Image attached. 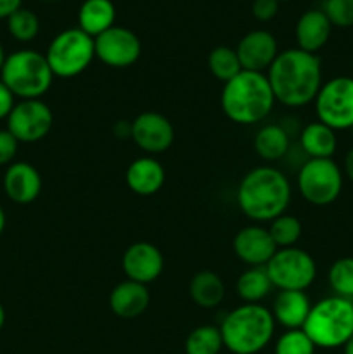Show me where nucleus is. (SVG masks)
I'll return each instance as SVG.
<instances>
[{
    "instance_id": "9d476101",
    "label": "nucleus",
    "mask_w": 353,
    "mask_h": 354,
    "mask_svg": "<svg viewBox=\"0 0 353 354\" xmlns=\"http://www.w3.org/2000/svg\"><path fill=\"white\" fill-rule=\"evenodd\" d=\"M315 113L320 123L338 130L353 128V76H336L322 83L315 97Z\"/></svg>"
},
{
    "instance_id": "f3484780",
    "label": "nucleus",
    "mask_w": 353,
    "mask_h": 354,
    "mask_svg": "<svg viewBox=\"0 0 353 354\" xmlns=\"http://www.w3.org/2000/svg\"><path fill=\"white\" fill-rule=\"evenodd\" d=\"M6 196L16 204H30L40 196L42 176L30 162H12L3 175Z\"/></svg>"
},
{
    "instance_id": "cd10ccee",
    "label": "nucleus",
    "mask_w": 353,
    "mask_h": 354,
    "mask_svg": "<svg viewBox=\"0 0 353 354\" xmlns=\"http://www.w3.org/2000/svg\"><path fill=\"white\" fill-rule=\"evenodd\" d=\"M208 68H210L211 75L218 80V82H230L234 76H237L242 71L241 61L237 57L235 48L225 47H215L208 55Z\"/></svg>"
},
{
    "instance_id": "f8f14e48",
    "label": "nucleus",
    "mask_w": 353,
    "mask_h": 354,
    "mask_svg": "<svg viewBox=\"0 0 353 354\" xmlns=\"http://www.w3.org/2000/svg\"><path fill=\"white\" fill-rule=\"evenodd\" d=\"M96 57L102 64L114 69H125L134 66L142 54V44L137 35L125 26L109 28L93 38Z\"/></svg>"
},
{
    "instance_id": "6e6552de",
    "label": "nucleus",
    "mask_w": 353,
    "mask_h": 354,
    "mask_svg": "<svg viewBox=\"0 0 353 354\" xmlns=\"http://www.w3.org/2000/svg\"><path fill=\"white\" fill-rule=\"evenodd\" d=\"M272 286L279 290H307L317 279L315 259L300 248L277 249L265 266Z\"/></svg>"
},
{
    "instance_id": "393cba45",
    "label": "nucleus",
    "mask_w": 353,
    "mask_h": 354,
    "mask_svg": "<svg viewBox=\"0 0 353 354\" xmlns=\"http://www.w3.org/2000/svg\"><path fill=\"white\" fill-rule=\"evenodd\" d=\"M253 147L265 161H279L289 151V135L280 124H265L256 131Z\"/></svg>"
},
{
    "instance_id": "37998d69",
    "label": "nucleus",
    "mask_w": 353,
    "mask_h": 354,
    "mask_svg": "<svg viewBox=\"0 0 353 354\" xmlns=\"http://www.w3.org/2000/svg\"><path fill=\"white\" fill-rule=\"evenodd\" d=\"M3 324H6V310H3V306L0 304V330H2Z\"/></svg>"
},
{
    "instance_id": "a19ab883",
    "label": "nucleus",
    "mask_w": 353,
    "mask_h": 354,
    "mask_svg": "<svg viewBox=\"0 0 353 354\" xmlns=\"http://www.w3.org/2000/svg\"><path fill=\"white\" fill-rule=\"evenodd\" d=\"M343 348H345V354H353V335L348 339V342Z\"/></svg>"
},
{
    "instance_id": "dca6fc26",
    "label": "nucleus",
    "mask_w": 353,
    "mask_h": 354,
    "mask_svg": "<svg viewBox=\"0 0 353 354\" xmlns=\"http://www.w3.org/2000/svg\"><path fill=\"white\" fill-rule=\"evenodd\" d=\"M232 245L235 256L248 266H266L277 251L269 230L260 225H248L241 228L235 234Z\"/></svg>"
},
{
    "instance_id": "9b49d317",
    "label": "nucleus",
    "mask_w": 353,
    "mask_h": 354,
    "mask_svg": "<svg viewBox=\"0 0 353 354\" xmlns=\"http://www.w3.org/2000/svg\"><path fill=\"white\" fill-rule=\"evenodd\" d=\"M54 124L52 109L42 99L21 100L7 118V130L17 142L35 144L51 133Z\"/></svg>"
},
{
    "instance_id": "79ce46f5",
    "label": "nucleus",
    "mask_w": 353,
    "mask_h": 354,
    "mask_svg": "<svg viewBox=\"0 0 353 354\" xmlns=\"http://www.w3.org/2000/svg\"><path fill=\"white\" fill-rule=\"evenodd\" d=\"M6 59H7V55H6V50H3L2 44H0V71H2V68H3V62H6Z\"/></svg>"
},
{
    "instance_id": "412c9836",
    "label": "nucleus",
    "mask_w": 353,
    "mask_h": 354,
    "mask_svg": "<svg viewBox=\"0 0 353 354\" xmlns=\"http://www.w3.org/2000/svg\"><path fill=\"white\" fill-rule=\"evenodd\" d=\"M310 310V299L303 290H279L270 311L273 320L286 330H298L303 328Z\"/></svg>"
},
{
    "instance_id": "e433bc0d",
    "label": "nucleus",
    "mask_w": 353,
    "mask_h": 354,
    "mask_svg": "<svg viewBox=\"0 0 353 354\" xmlns=\"http://www.w3.org/2000/svg\"><path fill=\"white\" fill-rule=\"evenodd\" d=\"M23 0H0V19H9L17 9H21Z\"/></svg>"
},
{
    "instance_id": "4c0bfd02",
    "label": "nucleus",
    "mask_w": 353,
    "mask_h": 354,
    "mask_svg": "<svg viewBox=\"0 0 353 354\" xmlns=\"http://www.w3.org/2000/svg\"><path fill=\"white\" fill-rule=\"evenodd\" d=\"M114 135L118 138H130L132 137V121H118L114 124Z\"/></svg>"
},
{
    "instance_id": "7c9ffc66",
    "label": "nucleus",
    "mask_w": 353,
    "mask_h": 354,
    "mask_svg": "<svg viewBox=\"0 0 353 354\" xmlns=\"http://www.w3.org/2000/svg\"><path fill=\"white\" fill-rule=\"evenodd\" d=\"M327 280L331 289L334 290L336 296L345 297V299H352L353 297V258L346 256V258L336 259L331 265L327 273Z\"/></svg>"
},
{
    "instance_id": "7ed1b4c3",
    "label": "nucleus",
    "mask_w": 353,
    "mask_h": 354,
    "mask_svg": "<svg viewBox=\"0 0 353 354\" xmlns=\"http://www.w3.org/2000/svg\"><path fill=\"white\" fill-rule=\"evenodd\" d=\"M275 102L265 73L246 69H242L230 82L224 83L220 95L225 116L237 124L260 123L272 113Z\"/></svg>"
},
{
    "instance_id": "ea45409f",
    "label": "nucleus",
    "mask_w": 353,
    "mask_h": 354,
    "mask_svg": "<svg viewBox=\"0 0 353 354\" xmlns=\"http://www.w3.org/2000/svg\"><path fill=\"white\" fill-rule=\"evenodd\" d=\"M3 228H6V213H3L2 206H0V235L3 234Z\"/></svg>"
},
{
    "instance_id": "39448f33",
    "label": "nucleus",
    "mask_w": 353,
    "mask_h": 354,
    "mask_svg": "<svg viewBox=\"0 0 353 354\" xmlns=\"http://www.w3.org/2000/svg\"><path fill=\"white\" fill-rule=\"evenodd\" d=\"M303 330L315 348H343L353 335V303L339 296L320 299L311 306Z\"/></svg>"
},
{
    "instance_id": "f704fd0d",
    "label": "nucleus",
    "mask_w": 353,
    "mask_h": 354,
    "mask_svg": "<svg viewBox=\"0 0 353 354\" xmlns=\"http://www.w3.org/2000/svg\"><path fill=\"white\" fill-rule=\"evenodd\" d=\"M251 12L256 21L266 23V21L273 19L277 16V12H279V2L277 0H253Z\"/></svg>"
},
{
    "instance_id": "20e7f679",
    "label": "nucleus",
    "mask_w": 353,
    "mask_h": 354,
    "mask_svg": "<svg viewBox=\"0 0 353 354\" xmlns=\"http://www.w3.org/2000/svg\"><path fill=\"white\" fill-rule=\"evenodd\" d=\"M273 330V315L263 304H241L220 325L224 348L232 354H258L272 342Z\"/></svg>"
},
{
    "instance_id": "ddd939ff",
    "label": "nucleus",
    "mask_w": 353,
    "mask_h": 354,
    "mask_svg": "<svg viewBox=\"0 0 353 354\" xmlns=\"http://www.w3.org/2000/svg\"><path fill=\"white\" fill-rule=\"evenodd\" d=\"M132 140L147 156L163 154L175 140V128L172 121L161 113L145 111L132 121Z\"/></svg>"
},
{
    "instance_id": "4468645a",
    "label": "nucleus",
    "mask_w": 353,
    "mask_h": 354,
    "mask_svg": "<svg viewBox=\"0 0 353 354\" xmlns=\"http://www.w3.org/2000/svg\"><path fill=\"white\" fill-rule=\"evenodd\" d=\"M121 268L128 280L147 286L158 280L163 273L165 258L163 252L151 242H135L123 252Z\"/></svg>"
},
{
    "instance_id": "423d86ee",
    "label": "nucleus",
    "mask_w": 353,
    "mask_h": 354,
    "mask_svg": "<svg viewBox=\"0 0 353 354\" xmlns=\"http://www.w3.org/2000/svg\"><path fill=\"white\" fill-rule=\"evenodd\" d=\"M0 76V82L21 100L40 99L51 90L54 80L45 54L31 48H23L7 55Z\"/></svg>"
},
{
    "instance_id": "a878e982",
    "label": "nucleus",
    "mask_w": 353,
    "mask_h": 354,
    "mask_svg": "<svg viewBox=\"0 0 353 354\" xmlns=\"http://www.w3.org/2000/svg\"><path fill=\"white\" fill-rule=\"evenodd\" d=\"M272 287L265 266H249L246 272L239 275L237 283H235L239 297L249 304H260V301L269 296Z\"/></svg>"
},
{
    "instance_id": "c9c22d12",
    "label": "nucleus",
    "mask_w": 353,
    "mask_h": 354,
    "mask_svg": "<svg viewBox=\"0 0 353 354\" xmlns=\"http://www.w3.org/2000/svg\"><path fill=\"white\" fill-rule=\"evenodd\" d=\"M14 93L0 82V120H7L10 114V111L14 109L16 102H14Z\"/></svg>"
},
{
    "instance_id": "c85d7f7f",
    "label": "nucleus",
    "mask_w": 353,
    "mask_h": 354,
    "mask_svg": "<svg viewBox=\"0 0 353 354\" xmlns=\"http://www.w3.org/2000/svg\"><path fill=\"white\" fill-rule=\"evenodd\" d=\"M301 232V221L298 220L293 214H280L275 220L270 221L269 234L272 237L273 244L277 245V249H286V248H294L296 242L300 241Z\"/></svg>"
},
{
    "instance_id": "1a4fd4ad",
    "label": "nucleus",
    "mask_w": 353,
    "mask_h": 354,
    "mask_svg": "<svg viewBox=\"0 0 353 354\" xmlns=\"http://www.w3.org/2000/svg\"><path fill=\"white\" fill-rule=\"evenodd\" d=\"M298 190L307 203L329 206L343 190V171L332 159H308L298 173Z\"/></svg>"
},
{
    "instance_id": "bb28decb",
    "label": "nucleus",
    "mask_w": 353,
    "mask_h": 354,
    "mask_svg": "<svg viewBox=\"0 0 353 354\" xmlns=\"http://www.w3.org/2000/svg\"><path fill=\"white\" fill-rule=\"evenodd\" d=\"M224 349L220 327L201 325L196 327L185 339L183 351L185 354H220Z\"/></svg>"
},
{
    "instance_id": "b1692460",
    "label": "nucleus",
    "mask_w": 353,
    "mask_h": 354,
    "mask_svg": "<svg viewBox=\"0 0 353 354\" xmlns=\"http://www.w3.org/2000/svg\"><path fill=\"white\" fill-rule=\"evenodd\" d=\"M190 299L204 310L217 308L225 297V283L220 277L211 270H201L190 279L189 283Z\"/></svg>"
},
{
    "instance_id": "f03ea898",
    "label": "nucleus",
    "mask_w": 353,
    "mask_h": 354,
    "mask_svg": "<svg viewBox=\"0 0 353 354\" xmlns=\"http://www.w3.org/2000/svg\"><path fill=\"white\" fill-rule=\"evenodd\" d=\"M291 196V183L280 169L260 166L242 176L235 199L249 220L272 221L286 213Z\"/></svg>"
},
{
    "instance_id": "a211bd4d",
    "label": "nucleus",
    "mask_w": 353,
    "mask_h": 354,
    "mask_svg": "<svg viewBox=\"0 0 353 354\" xmlns=\"http://www.w3.org/2000/svg\"><path fill=\"white\" fill-rule=\"evenodd\" d=\"M166 173L161 162L152 156H142L134 159L128 165L125 180L128 189L142 197H149L158 194L165 185Z\"/></svg>"
},
{
    "instance_id": "aec40b11",
    "label": "nucleus",
    "mask_w": 353,
    "mask_h": 354,
    "mask_svg": "<svg viewBox=\"0 0 353 354\" xmlns=\"http://www.w3.org/2000/svg\"><path fill=\"white\" fill-rule=\"evenodd\" d=\"M332 24L329 23L327 16L322 10L311 9L301 14L300 19L294 26V38H296L298 48L310 54H317L322 47L329 41Z\"/></svg>"
},
{
    "instance_id": "49530a36",
    "label": "nucleus",
    "mask_w": 353,
    "mask_h": 354,
    "mask_svg": "<svg viewBox=\"0 0 353 354\" xmlns=\"http://www.w3.org/2000/svg\"><path fill=\"white\" fill-rule=\"evenodd\" d=\"M352 130H353V128H352Z\"/></svg>"
},
{
    "instance_id": "5701e85b",
    "label": "nucleus",
    "mask_w": 353,
    "mask_h": 354,
    "mask_svg": "<svg viewBox=\"0 0 353 354\" xmlns=\"http://www.w3.org/2000/svg\"><path fill=\"white\" fill-rule=\"evenodd\" d=\"M300 144L308 159H332L338 149V137L332 128L314 121L301 130Z\"/></svg>"
},
{
    "instance_id": "c756f323",
    "label": "nucleus",
    "mask_w": 353,
    "mask_h": 354,
    "mask_svg": "<svg viewBox=\"0 0 353 354\" xmlns=\"http://www.w3.org/2000/svg\"><path fill=\"white\" fill-rule=\"evenodd\" d=\"M7 30L14 40L28 44L37 38L38 31H40V19L33 10L21 7L7 19Z\"/></svg>"
},
{
    "instance_id": "0eeeda50",
    "label": "nucleus",
    "mask_w": 353,
    "mask_h": 354,
    "mask_svg": "<svg viewBox=\"0 0 353 354\" xmlns=\"http://www.w3.org/2000/svg\"><path fill=\"white\" fill-rule=\"evenodd\" d=\"M93 57V38L80 28H69L55 35L45 52L52 75L59 78H75L82 75L92 64Z\"/></svg>"
},
{
    "instance_id": "72a5a7b5",
    "label": "nucleus",
    "mask_w": 353,
    "mask_h": 354,
    "mask_svg": "<svg viewBox=\"0 0 353 354\" xmlns=\"http://www.w3.org/2000/svg\"><path fill=\"white\" fill-rule=\"evenodd\" d=\"M17 147H19V142L14 138V135L9 130H0V166L12 165Z\"/></svg>"
},
{
    "instance_id": "c03bdc74",
    "label": "nucleus",
    "mask_w": 353,
    "mask_h": 354,
    "mask_svg": "<svg viewBox=\"0 0 353 354\" xmlns=\"http://www.w3.org/2000/svg\"><path fill=\"white\" fill-rule=\"evenodd\" d=\"M44 2H59V0H44Z\"/></svg>"
},
{
    "instance_id": "2f4dec72",
    "label": "nucleus",
    "mask_w": 353,
    "mask_h": 354,
    "mask_svg": "<svg viewBox=\"0 0 353 354\" xmlns=\"http://www.w3.org/2000/svg\"><path fill=\"white\" fill-rule=\"evenodd\" d=\"M315 344L303 328L286 330L275 342V354H315Z\"/></svg>"
},
{
    "instance_id": "473e14b6",
    "label": "nucleus",
    "mask_w": 353,
    "mask_h": 354,
    "mask_svg": "<svg viewBox=\"0 0 353 354\" xmlns=\"http://www.w3.org/2000/svg\"><path fill=\"white\" fill-rule=\"evenodd\" d=\"M322 12L338 28L353 26V0H325Z\"/></svg>"
},
{
    "instance_id": "4be33fe9",
    "label": "nucleus",
    "mask_w": 353,
    "mask_h": 354,
    "mask_svg": "<svg viewBox=\"0 0 353 354\" xmlns=\"http://www.w3.org/2000/svg\"><path fill=\"white\" fill-rule=\"evenodd\" d=\"M116 7L111 0H85L78 9V28L96 38L114 26Z\"/></svg>"
},
{
    "instance_id": "6ab92c4d",
    "label": "nucleus",
    "mask_w": 353,
    "mask_h": 354,
    "mask_svg": "<svg viewBox=\"0 0 353 354\" xmlns=\"http://www.w3.org/2000/svg\"><path fill=\"white\" fill-rule=\"evenodd\" d=\"M149 303H151V294L147 286L128 279L118 283L109 294L111 311L123 320H134L141 317L149 308Z\"/></svg>"
},
{
    "instance_id": "58836bf2",
    "label": "nucleus",
    "mask_w": 353,
    "mask_h": 354,
    "mask_svg": "<svg viewBox=\"0 0 353 354\" xmlns=\"http://www.w3.org/2000/svg\"><path fill=\"white\" fill-rule=\"evenodd\" d=\"M345 175L348 176L350 182H353V147L346 152L345 156Z\"/></svg>"
},
{
    "instance_id": "f257e3e1",
    "label": "nucleus",
    "mask_w": 353,
    "mask_h": 354,
    "mask_svg": "<svg viewBox=\"0 0 353 354\" xmlns=\"http://www.w3.org/2000/svg\"><path fill=\"white\" fill-rule=\"evenodd\" d=\"M266 78L277 102L287 107H303L314 102L322 86L320 59L298 47L287 48L277 54Z\"/></svg>"
},
{
    "instance_id": "2eb2a0df",
    "label": "nucleus",
    "mask_w": 353,
    "mask_h": 354,
    "mask_svg": "<svg viewBox=\"0 0 353 354\" xmlns=\"http://www.w3.org/2000/svg\"><path fill=\"white\" fill-rule=\"evenodd\" d=\"M235 52H237L242 69L265 73L275 61L279 47H277L275 37L270 31L253 30L239 40Z\"/></svg>"
},
{
    "instance_id": "a18cd8bd",
    "label": "nucleus",
    "mask_w": 353,
    "mask_h": 354,
    "mask_svg": "<svg viewBox=\"0 0 353 354\" xmlns=\"http://www.w3.org/2000/svg\"><path fill=\"white\" fill-rule=\"evenodd\" d=\"M277 2H291V0H277Z\"/></svg>"
}]
</instances>
